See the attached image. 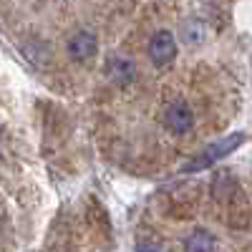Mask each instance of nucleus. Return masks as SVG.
<instances>
[{
    "mask_svg": "<svg viewBox=\"0 0 252 252\" xmlns=\"http://www.w3.org/2000/svg\"><path fill=\"white\" fill-rule=\"evenodd\" d=\"M245 141V134H240V131H235V134H227L224 139H220V141H215L212 146H207L204 152H199L192 161H189L187 166H184V172L187 174H194V172H202V169H207V166H212L215 161H220V159H224L227 154H232L237 146Z\"/></svg>",
    "mask_w": 252,
    "mask_h": 252,
    "instance_id": "obj_1",
    "label": "nucleus"
},
{
    "mask_svg": "<svg viewBox=\"0 0 252 252\" xmlns=\"http://www.w3.org/2000/svg\"><path fill=\"white\" fill-rule=\"evenodd\" d=\"M149 58L154 66L164 68L177 58V40L169 31H157L149 40Z\"/></svg>",
    "mask_w": 252,
    "mask_h": 252,
    "instance_id": "obj_2",
    "label": "nucleus"
},
{
    "mask_svg": "<svg viewBox=\"0 0 252 252\" xmlns=\"http://www.w3.org/2000/svg\"><path fill=\"white\" fill-rule=\"evenodd\" d=\"M164 126H166L172 134H187V131H192V126H194V114H192V109H189L184 101L172 103V106L166 109V114H164Z\"/></svg>",
    "mask_w": 252,
    "mask_h": 252,
    "instance_id": "obj_3",
    "label": "nucleus"
},
{
    "mask_svg": "<svg viewBox=\"0 0 252 252\" xmlns=\"http://www.w3.org/2000/svg\"><path fill=\"white\" fill-rule=\"evenodd\" d=\"M96 53H98V38L91 31H78V33L71 35V40H68V56L73 61H78V63L91 61Z\"/></svg>",
    "mask_w": 252,
    "mask_h": 252,
    "instance_id": "obj_4",
    "label": "nucleus"
},
{
    "mask_svg": "<svg viewBox=\"0 0 252 252\" xmlns=\"http://www.w3.org/2000/svg\"><path fill=\"white\" fill-rule=\"evenodd\" d=\"M106 76L111 83H116V86H129V83L136 78V66L134 61L129 56H111L106 61Z\"/></svg>",
    "mask_w": 252,
    "mask_h": 252,
    "instance_id": "obj_5",
    "label": "nucleus"
},
{
    "mask_svg": "<svg viewBox=\"0 0 252 252\" xmlns=\"http://www.w3.org/2000/svg\"><path fill=\"white\" fill-rule=\"evenodd\" d=\"M184 252H217V242H215L212 232H207V229H194L184 242Z\"/></svg>",
    "mask_w": 252,
    "mask_h": 252,
    "instance_id": "obj_6",
    "label": "nucleus"
},
{
    "mask_svg": "<svg viewBox=\"0 0 252 252\" xmlns=\"http://www.w3.org/2000/svg\"><path fill=\"white\" fill-rule=\"evenodd\" d=\"M204 35H207V28H204L202 20H197V18L187 20V23L182 26V38H184V43H189V46H199L204 40Z\"/></svg>",
    "mask_w": 252,
    "mask_h": 252,
    "instance_id": "obj_7",
    "label": "nucleus"
}]
</instances>
